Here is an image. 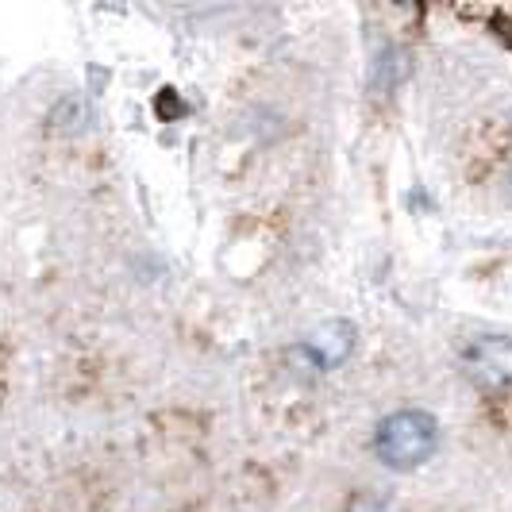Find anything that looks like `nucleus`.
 I'll return each mask as SVG.
<instances>
[{
	"instance_id": "f257e3e1",
	"label": "nucleus",
	"mask_w": 512,
	"mask_h": 512,
	"mask_svg": "<svg viewBox=\"0 0 512 512\" xmlns=\"http://www.w3.org/2000/svg\"><path fill=\"white\" fill-rule=\"evenodd\" d=\"M378 455L385 466L393 470H412L420 462H428L439 447V424L432 412L420 409H401L393 416H385L378 439H374Z\"/></svg>"
},
{
	"instance_id": "f03ea898",
	"label": "nucleus",
	"mask_w": 512,
	"mask_h": 512,
	"mask_svg": "<svg viewBox=\"0 0 512 512\" xmlns=\"http://www.w3.org/2000/svg\"><path fill=\"white\" fill-rule=\"evenodd\" d=\"M462 374L482 389H501L512 382V339L482 335L462 351Z\"/></svg>"
},
{
	"instance_id": "7ed1b4c3",
	"label": "nucleus",
	"mask_w": 512,
	"mask_h": 512,
	"mask_svg": "<svg viewBox=\"0 0 512 512\" xmlns=\"http://www.w3.org/2000/svg\"><path fill=\"white\" fill-rule=\"evenodd\" d=\"M351 347H355V328L347 320H332V324H324L320 332H312L305 339V351L320 366H339L351 355Z\"/></svg>"
},
{
	"instance_id": "20e7f679",
	"label": "nucleus",
	"mask_w": 512,
	"mask_h": 512,
	"mask_svg": "<svg viewBox=\"0 0 512 512\" xmlns=\"http://www.w3.org/2000/svg\"><path fill=\"white\" fill-rule=\"evenodd\" d=\"M509 185H512V178H509Z\"/></svg>"
}]
</instances>
